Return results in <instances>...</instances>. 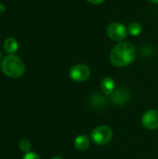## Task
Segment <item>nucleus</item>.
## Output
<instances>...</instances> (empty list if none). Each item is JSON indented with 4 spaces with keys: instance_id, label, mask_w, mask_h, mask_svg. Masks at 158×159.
I'll return each instance as SVG.
<instances>
[{
    "instance_id": "9",
    "label": "nucleus",
    "mask_w": 158,
    "mask_h": 159,
    "mask_svg": "<svg viewBox=\"0 0 158 159\" xmlns=\"http://www.w3.org/2000/svg\"><path fill=\"white\" fill-rule=\"evenodd\" d=\"M90 139L88 135H78L74 140V147L79 151H85L89 147Z\"/></svg>"
},
{
    "instance_id": "11",
    "label": "nucleus",
    "mask_w": 158,
    "mask_h": 159,
    "mask_svg": "<svg viewBox=\"0 0 158 159\" xmlns=\"http://www.w3.org/2000/svg\"><path fill=\"white\" fill-rule=\"evenodd\" d=\"M128 33L130 34V35H133V36H137L139 35L142 31V26L141 23L139 22H136V21H133V22H130L129 25H128Z\"/></svg>"
},
{
    "instance_id": "10",
    "label": "nucleus",
    "mask_w": 158,
    "mask_h": 159,
    "mask_svg": "<svg viewBox=\"0 0 158 159\" xmlns=\"http://www.w3.org/2000/svg\"><path fill=\"white\" fill-rule=\"evenodd\" d=\"M19 48V44L16 39L12 37H8L5 40L4 42V49L7 53L8 54H13L15 53Z\"/></svg>"
},
{
    "instance_id": "15",
    "label": "nucleus",
    "mask_w": 158,
    "mask_h": 159,
    "mask_svg": "<svg viewBox=\"0 0 158 159\" xmlns=\"http://www.w3.org/2000/svg\"><path fill=\"white\" fill-rule=\"evenodd\" d=\"M5 11H6L5 6H4L3 4H1V3H0V16H1V15H3V14L5 13Z\"/></svg>"
},
{
    "instance_id": "18",
    "label": "nucleus",
    "mask_w": 158,
    "mask_h": 159,
    "mask_svg": "<svg viewBox=\"0 0 158 159\" xmlns=\"http://www.w3.org/2000/svg\"><path fill=\"white\" fill-rule=\"evenodd\" d=\"M0 59H1V52H0Z\"/></svg>"
},
{
    "instance_id": "14",
    "label": "nucleus",
    "mask_w": 158,
    "mask_h": 159,
    "mask_svg": "<svg viewBox=\"0 0 158 159\" xmlns=\"http://www.w3.org/2000/svg\"><path fill=\"white\" fill-rule=\"evenodd\" d=\"M87 1L92 5H99V4H102L104 0H87Z\"/></svg>"
},
{
    "instance_id": "1",
    "label": "nucleus",
    "mask_w": 158,
    "mask_h": 159,
    "mask_svg": "<svg viewBox=\"0 0 158 159\" xmlns=\"http://www.w3.org/2000/svg\"><path fill=\"white\" fill-rule=\"evenodd\" d=\"M136 57V50L130 42L117 44L110 53V61L116 67H125L130 64Z\"/></svg>"
},
{
    "instance_id": "13",
    "label": "nucleus",
    "mask_w": 158,
    "mask_h": 159,
    "mask_svg": "<svg viewBox=\"0 0 158 159\" xmlns=\"http://www.w3.org/2000/svg\"><path fill=\"white\" fill-rule=\"evenodd\" d=\"M22 159H41V158H40V157H39L37 154L33 153V152H29V153H27V154H25V155H24V157H23V158Z\"/></svg>"
},
{
    "instance_id": "7",
    "label": "nucleus",
    "mask_w": 158,
    "mask_h": 159,
    "mask_svg": "<svg viewBox=\"0 0 158 159\" xmlns=\"http://www.w3.org/2000/svg\"><path fill=\"white\" fill-rule=\"evenodd\" d=\"M111 101L115 105H125L130 100V93L124 88L117 89L111 95Z\"/></svg>"
},
{
    "instance_id": "3",
    "label": "nucleus",
    "mask_w": 158,
    "mask_h": 159,
    "mask_svg": "<svg viewBox=\"0 0 158 159\" xmlns=\"http://www.w3.org/2000/svg\"><path fill=\"white\" fill-rule=\"evenodd\" d=\"M90 138L95 144L105 145L112 141L113 130L107 126H99L92 130Z\"/></svg>"
},
{
    "instance_id": "16",
    "label": "nucleus",
    "mask_w": 158,
    "mask_h": 159,
    "mask_svg": "<svg viewBox=\"0 0 158 159\" xmlns=\"http://www.w3.org/2000/svg\"><path fill=\"white\" fill-rule=\"evenodd\" d=\"M149 1L154 3V4H158V0H149Z\"/></svg>"
},
{
    "instance_id": "2",
    "label": "nucleus",
    "mask_w": 158,
    "mask_h": 159,
    "mask_svg": "<svg viewBox=\"0 0 158 159\" xmlns=\"http://www.w3.org/2000/svg\"><path fill=\"white\" fill-rule=\"evenodd\" d=\"M1 70L4 75L11 78H19L25 72V65L22 60L13 54L5 57L1 62Z\"/></svg>"
},
{
    "instance_id": "8",
    "label": "nucleus",
    "mask_w": 158,
    "mask_h": 159,
    "mask_svg": "<svg viewBox=\"0 0 158 159\" xmlns=\"http://www.w3.org/2000/svg\"><path fill=\"white\" fill-rule=\"evenodd\" d=\"M115 80L112 77H109V76L104 77L102 80L101 89H102V91L105 95L110 96L115 91Z\"/></svg>"
},
{
    "instance_id": "17",
    "label": "nucleus",
    "mask_w": 158,
    "mask_h": 159,
    "mask_svg": "<svg viewBox=\"0 0 158 159\" xmlns=\"http://www.w3.org/2000/svg\"><path fill=\"white\" fill-rule=\"evenodd\" d=\"M52 159H63L62 157H52Z\"/></svg>"
},
{
    "instance_id": "6",
    "label": "nucleus",
    "mask_w": 158,
    "mask_h": 159,
    "mask_svg": "<svg viewBox=\"0 0 158 159\" xmlns=\"http://www.w3.org/2000/svg\"><path fill=\"white\" fill-rule=\"evenodd\" d=\"M142 123L143 127L147 129L154 130L158 128V111L156 110H148L146 111L142 117Z\"/></svg>"
},
{
    "instance_id": "5",
    "label": "nucleus",
    "mask_w": 158,
    "mask_h": 159,
    "mask_svg": "<svg viewBox=\"0 0 158 159\" xmlns=\"http://www.w3.org/2000/svg\"><path fill=\"white\" fill-rule=\"evenodd\" d=\"M127 28L119 22H112L107 28V35L110 39L120 42L127 37Z\"/></svg>"
},
{
    "instance_id": "12",
    "label": "nucleus",
    "mask_w": 158,
    "mask_h": 159,
    "mask_svg": "<svg viewBox=\"0 0 158 159\" xmlns=\"http://www.w3.org/2000/svg\"><path fill=\"white\" fill-rule=\"evenodd\" d=\"M19 147H20V149L23 153L27 154V153H29V152H30L32 145H31V143H30L28 140L23 139V140H21V141L20 142V143H19Z\"/></svg>"
},
{
    "instance_id": "4",
    "label": "nucleus",
    "mask_w": 158,
    "mask_h": 159,
    "mask_svg": "<svg viewBox=\"0 0 158 159\" xmlns=\"http://www.w3.org/2000/svg\"><path fill=\"white\" fill-rule=\"evenodd\" d=\"M90 75V69L86 64H75L69 71L70 78L74 82H83Z\"/></svg>"
}]
</instances>
